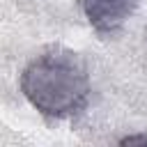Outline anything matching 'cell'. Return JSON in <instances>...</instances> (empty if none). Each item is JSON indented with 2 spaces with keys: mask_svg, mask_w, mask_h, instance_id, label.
<instances>
[{
  "mask_svg": "<svg viewBox=\"0 0 147 147\" xmlns=\"http://www.w3.org/2000/svg\"><path fill=\"white\" fill-rule=\"evenodd\" d=\"M133 142H147V136H126L122 145H133Z\"/></svg>",
  "mask_w": 147,
  "mask_h": 147,
  "instance_id": "3",
  "label": "cell"
},
{
  "mask_svg": "<svg viewBox=\"0 0 147 147\" xmlns=\"http://www.w3.org/2000/svg\"><path fill=\"white\" fill-rule=\"evenodd\" d=\"M138 5L140 0H80L87 23L101 34L117 32L136 14Z\"/></svg>",
  "mask_w": 147,
  "mask_h": 147,
  "instance_id": "2",
  "label": "cell"
},
{
  "mask_svg": "<svg viewBox=\"0 0 147 147\" xmlns=\"http://www.w3.org/2000/svg\"><path fill=\"white\" fill-rule=\"evenodd\" d=\"M21 92L41 115L64 119L85 108L90 74L78 53L53 46L28 62L21 74Z\"/></svg>",
  "mask_w": 147,
  "mask_h": 147,
  "instance_id": "1",
  "label": "cell"
}]
</instances>
